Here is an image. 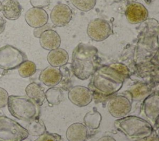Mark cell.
I'll use <instances>...</instances> for the list:
<instances>
[{
  "label": "cell",
  "mask_w": 159,
  "mask_h": 141,
  "mask_svg": "<svg viewBox=\"0 0 159 141\" xmlns=\"http://www.w3.org/2000/svg\"><path fill=\"white\" fill-rule=\"evenodd\" d=\"M47 59L51 66L58 67L67 64L69 56L66 50L58 48L50 51L47 54Z\"/></svg>",
  "instance_id": "19"
},
{
  "label": "cell",
  "mask_w": 159,
  "mask_h": 141,
  "mask_svg": "<svg viewBox=\"0 0 159 141\" xmlns=\"http://www.w3.org/2000/svg\"><path fill=\"white\" fill-rule=\"evenodd\" d=\"M45 100L52 106L58 105L63 99V92L57 87H53L50 88L45 92Z\"/></svg>",
  "instance_id": "23"
},
{
  "label": "cell",
  "mask_w": 159,
  "mask_h": 141,
  "mask_svg": "<svg viewBox=\"0 0 159 141\" xmlns=\"http://www.w3.org/2000/svg\"><path fill=\"white\" fill-rule=\"evenodd\" d=\"M39 43L42 48L51 51L60 47L61 38L57 32L48 29L43 31L40 35Z\"/></svg>",
  "instance_id": "15"
},
{
  "label": "cell",
  "mask_w": 159,
  "mask_h": 141,
  "mask_svg": "<svg viewBox=\"0 0 159 141\" xmlns=\"http://www.w3.org/2000/svg\"><path fill=\"white\" fill-rule=\"evenodd\" d=\"M125 15L130 24H137L144 22L147 19L148 12L142 4L134 2L127 6Z\"/></svg>",
  "instance_id": "12"
},
{
  "label": "cell",
  "mask_w": 159,
  "mask_h": 141,
  "mask_svg": "<svg viewBox=\"0 0 159 141\" xmlns=\"http://www.w3.org/2000/svg\"><path fill=\"white\" fill-rule=\"evenodd\" d=\"M25 20L27 24L34 28L45 25L48 20V15L43 8L32 7L25 14Z\"/></svg>",
  "instance_id": "13"
},
{
  "label": "cell",
  "mask_w": 159,
  "mask_h": 141,
  "mask_svg": "<svg viewBox=\"0 0 159 141\" xmlns=\"http://www.w3.org/2000/svg\"><path fill=\"white\" fill-rule=\"evenodd\" d=\"M28 136L25 127L14 120L0 114V141H20Z\"/></svg>",
  "instance_id": "5"
},
{
  "label": "cell",
  "mask_w": 159,
  "mask_h": 141,
  "mask_svg": "<svg viewBox=\"0 0 159 141\" xmlns=\"http://www.w3.org/2000/svg\"><path fill=\"white\" fill-rule=\"evenodd\" d=\"M68 98L73 104L79 107H84L88 105L93 98L89 88L81 85L71 87L68 91Z\"/></svg>",
  "instance_id": "10"
},
{
  "label": "cell",
  "mask_w": 159,
  "mask_h": 141,
  "mask_svg": "<svg viewBox=\"0 0 159 141\" xmlns=\"http://www.w3.org/2000/svg\"><path fill=\"white\" fill-rule=\"evenodd\" d=\"M86 32L91 40L96 41H102L111 35L112 29L109 21L98 18L93 19L89 22Z\"/></svg>",
  "instance_id": "7"
},
{
  "label": "cell",
  "mask_w": 159,
  "mask_h": 141,
  "mask_svg": "<svg viewBox=\"0 0 159 141\" xmlns=\"http://www.w3.org/2000/svg\"><path fill=\"white\" fill-rule=\"evenodd\" d=\"M61 135L56 133L45 132L44 134L38 136L34 141H60Z\"/></svg>",
  "instance_id": "26"
},
{
  "label": "cell",
  "mask_w": 159,
  "mask_h": 141,
  "mask_svg": "<svg viewBox=\"0 0 159 141\" xmlns=\"http://www.w3.org/2000/svg\"><path fill=\"white\" fill-rule=\"evenodd\" d=\"M9 95L7 92L0 87V108H4L7 105Z\"/></svg>",
  "instance_id": "28"
},
{
  "label": "cell",
  "mask_w": 159,
  "mask_h": 141,
  "mask_svg": "<svg viewBox=\"0 0 159 141\" xmlns=\"http://www.w3.org/2000/svg\"><path fill=\"white\" fill-rule=\"evenodd\" d=\"M1 5V11L7 19L15 20L20 16L22 7L17 0H4Z\"/></svg>",
  "instance_id": "18"
},
{
  "label": "cell",
  "mask_w": 159,
  "mask_h": 141,
  "mask_svg": "<svg viewBox=\"0 0 159 141\" xmlns=\"http://www.w3.org/2000/svg\"><path fill=\"white\" fill-rule=\"evenodd\" d=\"M71 4L78 10L83 12H88L93 9L96 4V0H70Z\"/></svg>",
  "instance_id": "25"
},
{
  "label": "cell",
  "mask_w": 159,
  "mask_h": 141,
  "mask_svg": "<svg viewBox=\"0 0 159 141\" xmlns=\"http://www.w3.org/2000/svg\"><path fill=\"white\" fill-rule=\"evenodd\" d=\"M107 107L112 117L121 118L130 113L132 109V101L126 95H115L109 99Z\"/></svg>",
  "instance_id": "8"
},
{
  "label": "cell",
  "mask_w": 159,
  "mask_h": 141,
  "mask_svg": "<svg viewBox=\"0 0 159 141\" xmlns=\"http://www.w3.org/2000/svg\"><path fill=\"white\" fill-rule=\"evenodd\" d=\"M30 2L33 7L43 8L47 7L50 3V0H30Z\"/></svg>",
  "instance_id": "29"
},
{
  "label": "cell",
  "mask_w": 159,
  "mask_h": 141,
  "mask_svg": "<svg viewBox=\"0 0 159 141\" xmlns=\"http://www.w3.org/2000/svg\"><path fill=\"white\" fill-rule=\"evenodd\" d=\"M98 49L91 45L79 43L72 53L71 69L75 76L82 80L93 75L99 67Z\"/></svg>",
  "instance_id": "2"
},
{
  "label": "cell",
  "mask_w": 159,
  "mask_h": 141,
  "mask_svg": "<svg viewBox=\"0 0 159 141\" xmlns=\"http://www.w3.org/2000/svg\"><path fill=\"white\" fill-rule=\"evenodd\" d=\"M89 129L80 122L73 123L66 130V138L68 141H85L88 137Z\"/></svg>",
  "instance_id": "16"
},
{
  "label": "cell",
  "mask_w": 159,
  "mask_h": 141,
  "mask_svg": "<svg viewBox=\"0 0 159 141\" xmlns=\"http://www.w3.org/2000/svg\"><path fill=\"white\" fill-rule=\"evenodd\" d=\"M18 72L20 77L27 78L33 75L37 70L35 64L29 60L24 61L18 67Z\"/></svg>",
  "instance_id": "24"
},
{
  "label": "cell",
  "mask_w": 159,
  "mask_h": 141,
  "mask_svg": "<svg viewBox=\"0 0 159 141\" xmlns=\"http://www.w3.org/2000/svg\"><path fill=\"white\" fill-rule=\"evenodd\" d=\"M109 66L121 74L125 79L130 75V70L128 67L122 63H112Z\"/></svg>",
  "instance_id": "27"
},
{
  "label": "cell",
  "mask_w": 159,
  "mask_h": 141,
  "mask_svg": "<svg viewBox=\"0 0 159 141\" xmlns=\"http://www.w3.org/2000/svg\"><path fill=\"white\" fill-rule=\"evenodd\" d=\"M25 60L26 55L12 45H7L0 48V69H15Z\"/></svg>",
  "instance_id": "6"
},
{
  "label": "cell",
  "mask_w": 159,
  "mask_h": 141,
  "mask_svg": "<svg viewBox=\"0 0 159 141\" xmlns=\"http://www.w3.org/2000/svg\"><path fill=\"white\" fill-rule=\"evenodd\" d=\"M127 1H130V2H135V1H137V0H127Z\"/></svg>",
  "instance_id": "34"
},
{
  "label": "cell",
  "mask_w": 159,
  "mask_h": 141,
  "mask_svg": "<svg viewBox=\"0 0 159 141\" xmlns=\"http://www.w3.org/2000/svg\"><path fill=\"white\" fill-rule=\"evenodd\" d=\"M27 96L30 98L39 106H42L45 100V92L38 83L32 82L29 83L25 90Z\"/></svg>",
  "instance_id": "20"
},
{
  "label": "cell",
  "mask_w": 159,
  "mask_h": 141,
  "mask_svg": "<svg viewBox=\"0 0 159 141\" xmlns=\"http://www.w3.org/2000/svg\"><path fill=\"white\" fill-rule=\"evenodd\" d=\"M137 141H158V135L157 130H153L152 134L143 139L138 140Z\"/></svg>",
  "instance_id": "30"
},
{
  "label": "cell",
  "mask_w": 159,
  "mask_h": 141,
  "mask_svg": "<svg viewBox=\"0 0 159 141\" xmlns=\"http://www.w3.org/2000/svg\"><path fill=\"white\" fill-rule=\"evenodd\" d=\"M29 135L32 136H39L47 132L46 127L42 120L37 118L29 121L26 129Z\"/></svg>",
  "instance_id": "22"
},
{
  "label": "cell",
  "mask_w": 159,
  "mask_h": 141,
  "mask_svg": "<svg viewBox=\"0 0 159 141\" xmlns=\"http://www.w3.org/2000/svg\"><path fill=\"white\" fill-rule=\"evenodd\" d=\"M63 75L61 70L53 66H48L45 68L39 75V80L47 87H55L61 81Z\"/></svg>",
  "instance_id": "14"
},
{
  "label": "cell",
  "mask_w": 159,
  "mask_h": 141,
  "mask_svg": "<svg viewBox=\"0 0 159 141\" xmlns=\"http://www.w3.org/2000/svg\"><path fill=\"white\" fill-rule=\"evenodd\" d=\"M114 126L132 141H137L150 135L154 130L148 121L135 116L118 118L114 121Z\"/></svg>",
  "instance_id": "3"
},
{
  "label": "cell",
  "mask_w": 159,
  "mask_h": 141,
  "mask_svg": "<svg viewBox=\"0 0 159 141\" xmlns=\"http://www.w3.org/2000/svg\"><path fill=\"white\" fill-rule=\"evenodd\" d=\"M92 76L89 90L93 97L112 96L121 89L125 80L121 74L109 65L98 67Z\"/></svg>",
  "instance_id": "1"
},
{
  "label": "cell",
  "mask_w": 159,
  "mask_h": 141,
  "mask_svg": "<svg viewBox=\"0 0 159 141\" xmlns=\"http://www.w3.org/2000/svg\"><path fill=\"white\" fill-rule=\"evenodd\" d=\"M6 23V21L2 17L0 16V34L2 33L3 31L4 30Z\"/></svg>",
  "instance_id": "32"
},
{
  "label": "cell",
  "mask_w": 159,
  "mask_h": 141,
  "mask_svg": "<svg viewBox=\"0 0 159 141\" xmlns=\"http://www.w3.org/2000/svg\"><path fill=\"white\" fill-rule=\"evenodd\" d=\"M20 141H31V140L29 139H28V138H26V139H23V140H20Z\"/></svg>",
  "instance_id": "33"
},
{
  "label": "cell",
  "mask_w": 159,
  "mask_h": 141,
  "mask_svg": "<svg viewBox=\"0 0 159 141\" xmlns=\"http://www.w3.org/2000/svg\"><path fill=\"white\" fill-rule=\"evenodd\" d=\"M96 141H116V139L110 135H104L98 139Z\"/></svg>",
  "instance_id": "31"
},
{
  "label": "cell",
  "mask_w": 159,
  "mask_h": 141,
  "mask_svg": "<svg viewBox=\"0 0 159 141\" xmlns=\"http://www.w3.org/2000/svg\"><path fill=\"white\" fill-rule=\"evenodd\" d=\"M1 8H2V5H1V2L0 1V12L1 11Z\"/></svg>",
  "instance_id": "35"
},
{
  "label": "cell",
  "mask_w": 159,
  "mask_h": 141,
  "mask_svg": "<svg viewBox=\"0 0 159 141\" xmlns=\"http://www.w3.org/2000/svg\"><path fill=\"white\" fill-rule=\"evenodd\" d=\"M102 120V116L97 110L88 111L83 118L84 124L88 129L94 130L99 127Z\"/></svg>",
  "instance_id": "21"
},
{
  "label": "cell",
  "mask_w": 159,
  "mask_h": 141,
  "mask_svg": "<svg viewBox=\"0 0 159 141\" xmlns=\"http://www.w3.org/2000/svg\"><path fill=\"white\" fill-rule=\"evenodd\" d=\"M152 92V88L149 85L143 83H137L130 87L125 92V94L131 101H141Z\"/></svg>",
  "instance_id": "17"
},
{
  "label": "cell",
  "mask_w": 159,
  "mask_h": 141,
  "mask_svg": "<svg viewBox=\"0 0 159 141\" xmlns=\"http://www.w3.org/2000/svg\"><path fill=\"white\" fill-rule=\"evenodd\" d=\"M7 107L12 116L24 121L39 118L40 113V106L25 96H9Z\"/></svg>",
  "instance_id": "4"
},
{
  "label": "cell",
  "mask_w": 159,
  "mask_h": 141,
  "mask_svg": "<svg viewBox=\"0 0 159 141\" xmlns=\"http://www.w3.org/2000/svg\"><path fill=\"white\" fill-rule=\"evenodd\" d=\"M141 111L151 124L158 125L159 95L157 91L152 92L143 100Z\"/></svg>",
  "instance_id": "9"
},
{
  "label": "cell",
  "mask_w": 159,
  "mask_h": 141,
  "mask_svg": "<svg viewBox=\"0 0 159 141\" xmlns=\"http://www.w3.org/2000/svg\"><path fill=\"white\" fill-rule=\"evenodd\" d=\"M73 15L70 7L65 4H58L53 7L50 13V19L53 24L61 27L66 25Z\"/></svg>",
  "instance_id": "11"
}]
</instances>
